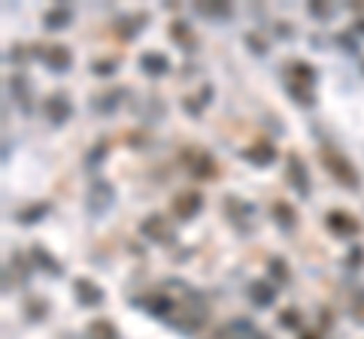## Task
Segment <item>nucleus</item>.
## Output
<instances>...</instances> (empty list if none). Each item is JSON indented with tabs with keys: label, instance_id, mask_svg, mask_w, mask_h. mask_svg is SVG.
Segmentation results:
<instances>
[{
	"label": "nucleus",
	"instance_id": "1",
	"mask_svg": "<svg viewBox=\"0 0 364 339\" xmlns=\"http://www.w3.org/2000/svg\"><path fill=\"white\" fill-rule=\"evenodd\" d=\"M319 161L325 164V170H328L337 182H340V185H346V188H358V185H361L355 164H352L349 158H346L340 148H334V146H322V148H319Z\"/></svg>",
	"mask_w": 364,
	"mask_h": 339
},
{
	"label": "nucleus",
	"instance_id": "2",
	"mask_svg": "<svg viewBox=\"0 0 364 339\" xmlns=\"http://www.w3.org/2000/svg\"><path fill=\"white\" fill-rule=\"evenodd\" d=\"M179 164L192 173L195 179H219V164L213 158L206 148H197V146H185L179 152Z\"/></svg>",
	"mask_w": 364,
	"mask_h": 339
},
{
	"label": "nucleus",
	"instance_id": "3",
	"mask_svg": "<svg viewBox=\"0 0 364 339\" xmlns=\"http://www.w3.org/2000/svg\"><path fill=\"white\" fill-rule=\"evenodd\" d=\"M43 110H46V119L52 121V125H64V121L73 115L70 94H67V91H55V94H49L46 103H43Z\"/></svg>",
	"mask_w": 364,
	"mask_h": 339
},
{
	"label": "nucleus",
	"instance_id": "4",
	"mask_svg": "<svg viewBox=\"0 0 364 339\" xmlns=\"http://www.w3.org/2000/svg\"><path fill=\"white\" fill-rule=\"evenodd\" d=\"M325 227H328L334 236H355V234L361 230L358 218H355L352 212H346V209H331V212L325 215Z\"/></svg>",
	"mask_w": 364,
	"mask_h": 339
},
{
	"label": "nucleus",
	"instance_id": "5",
	"mask_svg": "<svg viewBox=\"0 0 364 339\" xmlns=\"http://www.w3.org/2000/svg\"><path fill=\"white\" fill-rule=\"evenodd\" d=\"M140 230H143V236H149L152 243H173V225L164 215H146Z\"/></svg>",
	"mask_w": 364,
	"mask_h": 339
},
{
	"label": "nucleus",
	"instance_id": "6",
	"mask_svg": "<svg viewBox=\"0 0 364 339\" xmlns=\"http://www.w3.org/2000/svg\"><path fill=\"white\" fill-rule=\"evenodd\" d=\"M201 206H204V194L201 191H182L173 197V215L182 221H188V218H195L197 212H201Z\"/></svg>",
	"mask_w": 364,
	"mask_h": 339
},
{
	"label": "nucleus",
	"instance_id": "7",
	"mask_svg": "<svg viewBox=\"0 0 364 339\" xmlns=\"http://www.w3.org/2000/svg\"><path fill=\"white\" fill-rule=\"evenodd\" d=\"M286 164H288V182H292V188H295L297 194L307 197V194H310V176H307V167H304L301 155L292 152V155L286 158Z\"/></svg>",
	"mask_w": 364,
	"mask_h": 339
},
{
	"label": "nucleus",
	"instance_id": "8",
	"mask_svg": "<svg viewBox=\"0 0 364 339\" xmlns=\"http://www.w3.org/2000/svg\"><path fill=\"white\" fill-rule=\"evenodd\" d=\"M73 291H76V300L82 306H101L104 303V288L94 282V279H85L79 276L76 282H73Z\"/></svg>",
	"mask_w": 364,
	"mask_h": 339
},
{
	"label": "nucleus",
	"instance_id": "9",
	"mask_svg": "<svg viewBox=\"0 0 364 339\" xmlns=\"http://www.w3.org/2000/svg\"><path fill=\"white\" fill-rule=\"evenodd\" d=\"M110 203H113V185H110V182H94V185H91V191H88V197H85L88 212L101 215Z\"/></svg>",
	"mask_w": 364,
	"mask_h": 339
},
{
	"label": "nucleus",
	"instance_id": "10",
	"mask_svg": "<svg viewBox=\"0 0 364 339\" xmlns=\"http://www.w3.org/2000/svg\"><path fill=\"white\" fill-rule=\"evenodd\" d=\"M246 161H252L255 167H267V164L276 161V148H273L270 139H255V143L243 152Z\"/></svg>",
	"mask_w": 364,
	"mask_h": 339
},
{
	"label": "nucleus",
	"instance_id": "11",
	"mask_svg": "<svg viewBox=\"0 0 364 339\" xmlns=\"http://www.w3.org/2000/svg\"><path fill=\"white\" fill-rule=\"evenodd\" d=\"M40 61H43L49 70H67L73 64V55L67 46H49L40 52Z\"/></svg>",
	"mask_w": 364,
	"mask_h": 339
},
{
	"label": "nucleus",
	"instance_id": "12",
	"mask_svg": "<svg viewBox=\"0 0 364 339\" xmlns=\"http://www.w3.org/2000/svg\"><path fill=\"white\" fill-rule=\"evenodd\" d=\"M286 76L288 82H295V85H313L316 82V67L307 61H288V67H286Z\"/></svg>",
	"mask_w": 364,
	"mask_h": 339
},
{
	"label": "nucleus",
	"instance_id": "13",
	"mask_svg": "<svg viewBox=\"0 0 364 339\" xmlns=\"http://www.w3.org/2000/svg\"><path fill=\"white\" fill-rule=\"evenodd\" d=\"M85 336L88 339H119V330H115L110 318H94V321H88Z\"/></svg>",
	"mask_w": 364,
	"mask_h": 339
},
{
	"label": "nucleus",
	"instance_id": "14",
	"mask_svg": "<svg viewBox=\"0 0 364 339\" xmlns=\"http://www.w3.org/2000/svg\"><path fill=\"white\" fill-rule=\"evenodd\" d=\"M140 67H143L149 76H161V73L170 70V61L164 55H158V52H146L143 58H140Z\"/></svg>",
	"mask_w": 364,
	"mask_h": 339
},
{
	"label": "nucleus",
	"instance_id": "15",
	"mask_svg": "<svg viewBox=\"0 0 364 339\" xmlns=\"http://www.w3.org/2000/svg\"><path fill=\"white\" fill-rule=\"evenodd\" d=\"M270 212H273V218H276L283 227H295V225H297V212H295V206H292V203L276 200V203L270 206Z\"/></svg>",
	"mask_w": 364,
	"mask_h": 339
},
{
	"label": "nucleus",
	"instance_id": "16",
	"mask_svg": "<svg viewBox=\"0 0 364 339\" xmlns=\"http://www.w3.org/2000/svg\"><path fill=\"white\" fill-rule=\"evenodd\" d=\"M249 297L255 306H270L273 297H276V288H273L270 282H252L249 285Z\"/></svg>",
	"mask_w": 364,
	"mask_h": 339
},
{
	"label": "nucleus",
	"instance_id": "17",
	"mask_svg": "<svg viewBox=\"0 0 364 339\" xmlns=\"http://www.w3.org/2000/svg\"><path fill=\"white\" fill-rule=\"evenodd\" d=\"M73 19V12H70V6H55V10H49L46 15H43V24L49 31H61L64 24H67Z\"/></svg>",
	"mask_w": 364,
	"mask_h": 339
},
{
	"label": "nucleus",
	"instance_id": "18",
	"mask_svg": "<svg viewBox=\"0 0 364 339\" xmlns=\"http://www.w3.org/2000/svg\"><path fill=\"white\" fill-rule=\"evenodd\" d=\"M46 212H49V203H31V206H24V209H19L15 218H19V225H34Z\"/></svg>",
	"mask_w": 364,
	"mask_h": 339
},
{
	"label": "nucleus",
	"instance_id": "19",
	"mask_svg": "<svg viewBox=\"0 0 364 339\" xmlns=\"http://www.w3.org/2000/svg\"><path fill=\"white\" fill-rule=\"evenodd\" d=\"M170 37L176 40V43H185L188 49H195V37H192V31H188V24L173 21V24H170Z\"/></svg>",
	"mask_w": 364,
	"mask_h": 339
},
{
	"label": "nucleus",
	"instance_id": "20",
	"mask_svg": "<svg viewBox=\"0 0 364 339\" xmlns=\"http://www.w3.org/2000/svg\"><path fill=\"white\" fill-rule=\"evenodd\" d=\"M34 261H40V263H43V267H46V272H52V276H58V272H61V263H58V261H55V258H52V254H49L46 249H40V245L34 249Z\"/></svg>",
	"mask_w": 364,
	"mask_h": 339
},
{
	"label": "nucleus",
	"instance_id": "21",
	"mask_svg": "<svg viewBox=\"0 0 364 339\" xmlns=\"http://www.w3.org/2000/svg\"><path fill=\"white\" fill-rule=\"evenodd\" d=\"M288 91L297 97V103H307V106L313 103V91L307 85H295V82H288Z\"/></svg>",
	"mask_w": 364,
	"mask_h": 339
},
{
	"label": "nucleus",
	"instance_id": "22",
	"mask_svg": "<svg viewBox=\"0 0 364 339\" xmlns=\"http://www.w3.org/2000/svg\"><path fill=\"white\" fill-rule=\"evenodd\" d=\"M352 315L364 324V288H361V291H355V294H352Z\"/></svg>",
	"mask_w": 364,
	"mask_h": 339
},
{
	"label": "nucleus",
	"instance_id": "23",
	"mask_svg": "<svg viewBox=\"0 0 364 339\" xmlns=\"http://www.w3.org/2000/svg\"><path fill=\"white\" fill-rule=\"evenodd\" d=\"M204 15H231V6H222V3H206V6H197Z\"/></svg>",
	"mask_w": 364,
	"mask_h": 339
},
{
	"label": "nucleus",
	"instance_id": "24",
	"mask_svg": "<svg viewBox=\"0 0 364 339\" xmlns=\"http://www.w3.org/2000/svg\"><path fill=\"white\" fill-rule=\"evenodd\" d=\"M115 67H119V58H113V61H97L94 73H97V76H104V73H113Z\"/></svg>",
	"mask_w": 364,
	"mask_h": 339
},
{
	"label": "nucleus",
	"instance_id": "25",
	"mask_svg": "<svg viewBox=\"0 0 364 339\" xmlns=\"http://www.w3.org/2000/svg\"><path fill=\"white\" fill-rule=\"evenodd\" d=\"M270 270H273V276H279V282H286V279H288L286 261H276V258H273V261H270Z\"/></svg>",
	"mask_w": 364,
	"mask_h": 339
},
{
	"label": "nucleus",
	"instance_id": "26",
	"mask_svg": "<svg viewBox=\"0 0 364 339\" xmlns=\"http://www.w3.org/2000/svg\"><path fill=\"white\" fill-rule=\"evenodd\" d=\"M283 324L286 327H297V312L295 309H286L283 312Z\"/></svg>",
	"mask_w": 364,
	"mask_h": 339
},
{
	"label": "nucleus",
	"instance_id": "27",
	"mask_svg": "<svg viewBox=\"0 0 364 339\" xmlns=\"http://www.w3.org/2000/svg\"><path fill=\"white\" fill-rule=\"evenodd\" d=\"M246 43H249L252 49H258V55H264V40H261V37H255V34H249V37H246Z\"/></svg>",
	"mask_w": 364,
	"mask_h": 339
},
{
	"label": "nucleus",
	"instance_id": "28",
	"mask_svg": "<svg viewBox=\"0 0 364 339\" xmlns=\"http://www.w3.org/2000/svg\"><path fill=\"white\" fill-rule=\"evenodd\" d=\"M358 31H361V34H364V19H361V21H358Z\"/></svg>",
	"mask_w": 364,
	"mask_h": 339
}]
</instances>
